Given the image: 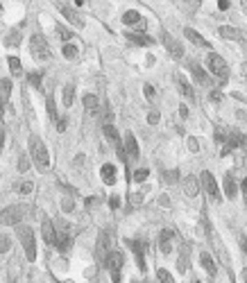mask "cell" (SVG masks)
I'll use <instances>...</instances> for the list:
<instances>
[{"mask_svg": "<svg viewBox=\"0 0 247 283\" xmlns=\"http://www.w3.org/2000/svg\"><path fill=\"white\" fill-rule=\"evenodd\" d=\"M30 157L37 163L39 170H48L50 168V154H48V148L39 136H30Z\"/></svg>", "mask_w": 247, "mask_h": 283, "instance_id": "1", "label": "cell"}, {"mask_svg": "<svg viewBox=\"0 0 247 283\" xmlns=\"http://www.w3.org/2000/svg\"><path fill=\"white\" fill-rule=\"evenodd\" d=\"M16 233L21 238L23 247H25V256L27 261H37V242H34V231H32L27 224H16Z\"/></svg>", "mask_w": 247, "mask_h": 283, "instance_id": "2", "label": "cell"}, {"mask_svg": "<svg viewBox=\"0 0 247 283\" xmlns=\"http://www.w3.org/2000/svg\"><path fill=\"white\" fill-rule=\"evenodd\" d=\"M55 229H57V247H59V252H68L73 247V233H70L68 222L64 218H57Z\"/></svg>", "mask_w": 247, "mask_h": 283, "instance_id": "3", "label": "cell"}, {"mask_svg": "<svg viewBox=\"0 0 247 283\" xmlns=\"http://www.w3.org/2000/svg\"><path fill=\"white\" fill-rule=\"evenodd\" d=\"M209 68L213 70V75L222 82V84H227V80H229V66H227V61L222 59L218 52H211L209 55Z\"/></svg>", "mask_w": 247, "mask_h": 283, "instance_id": "4", "label": "cell"}, {"mask_svg": "<svg viewBox=\"0 0 247 283\" xmlns=\"http://www.w3.org/2000/svg\"><path fill=\"white\" fill-rule=\"evenodd\" d=\"M30 52L34 59H50V46H48V41L43 39V34H34V37L30 39Z\"/></svg>", "mask_w": 247, "mask_h": 283, "instance_id": "5", "label": "cell"}, {"mask_svg": "<svg viewBox=\"0 0 247 283\" xmlns=\"http://www.w3.org/2000/svg\"><path fill=\"white\" fill-rule=\"evenodd\" d=\"M21 220H23V206H18V204L0 211V224H5V227H16Z\"/></svg>", "mask_w": 247, "mask_h": 283, "instance_id": "6", "label": "cell"}, {"mask_svg": "<svg viewBox=\"0 0 247 283\" xmlns=\"http://www.w3.org/2000/svg\"><path fill=\"white\" fill-rule=\"evenodd\" d=\"M123 254L120 252H114L111 250L109 252V256H107V261H104V265L109 267V272H111V279L114 281H118L120 279V270H123Z\"/></svg>", "mask_w": 247, "mask_h": 283, "instance_id": "7", "label": "cell"}, {"mask_svg": "<svg viewBox=\"0 0 247 283\" xmlns=\"http://www.w3.org/2000/svg\"><path fill=\"white\" fill-rule=\"evenodd\" d=\"M123 23L127 27H134V30H138V32L148 30V21H145V18L138 12H134V9H129V12L123 14Z\"/></svg>", "mask_w": 247, "mask_h": 283, "instance_id": "8", "label": "cell"}, {"mask_svg": "<svg viewBox=\"0 0 247 283\" xmlns=\"http://www.w3.org/2000/svg\"><path fill=\"white\" fill-rule=\"evenodd\" d=\"M202 186H204V190L209 193V197L213 199V202H220V188H218V182H216V177L209 172V170H204L202 172Z\"/></svg>", "mask_w": 247, "mask_h": 283, "instance_id": "9", "label": "cell"}, {"mask_svg": "<svg viewBox=\"0 0 247 283\" xmlns=\"http://www.w3.org/2000/svg\"><path fill=\"white\" fill-rule=\"evenodd\" d=\"M163 48L168 50V55L172 57V59H182L184 57V46L177 41L172 34H168V32H163Z\"/></svg>", "mask_w": 247, "mask_h": 283, "instance_id": "10", "label": "cell"}, {"mask_svg": "<svg viewBox=\"0 0 247 283\" xmlns=\"http://www.w3.org/2000/svg\"><path fill=\"white\" fill-rule=\"evenodd\" d=\"M129 250L134 252V256H136V265L138 270H145V250H148V242L143 240H127Z\"/></svg>", "mask_w": 247, "mask_h": 283, "instance_id": "11", "label": "cell"}, {"mask_svg": "<svg viewBox=\"0 0 247 283\" xmlns=\"http://www.w3.org/2000/svg\"><path fill=\"white\" fill-rule=\"evenodd\" d=\"M111 250H114V247H111V233H109V231H104L102 236H100V240H98V247H95V254H98V258L104 263Z\"/></svg>", "mask_w": 247, "mask_h": 283, "instance_id": "12", "label": "cell"}, {"mask_svg": "<svg viewBox=\"0 0 247 283\" xmlns=\"http://www.w3.org/2000/svg\"><path fill=\"white\" fill-rule=\"evenodd\" d=\"M123 148H125V157H127V161H136L138 159V143H136V138H134L132 134L125 136Z\"/></svg>", "mask_w": 247, "mask_h": 283, "instance_id": "13", "label": "cell"}, {"mask_svg": "<svg viewBox=\"0 0 247 283\" xmlns=\"http://www.w3.org/2000/svg\"><path fill=\"white\" fill-rule=\"evenodd\" d=\"M184 34H186V39L193 43V46H197V48H206V50H211V43L206 41V39L202 37L200 32L193 30V27H186V30H184Z\"/></svg>", "mask_w": 247, "mask_h": 283, "instance_id": "14", "label": "cell"}, {"mask_svg": "<svg viewBox=\"0 0 247 283\" xmlns=\"http://www.w3.org/2000/svg\"><path fill=\"white\" fill-rule=\"evenodd\" d=\"M218 34H220L222 39H227V41H243V34H240V30H236V27H231V25L218 27Z\"/></svg>", "mask_w": 247, "mask_h": 283, "instance_id": "15", "label": "cell"}, {"mask_svg": "<svg viewBox=\"0 0 247 283\" xmlns=\"http://www.w3.org/2000/svg\"><path fill=\"white\" fill-rule=\"evenodd\" d=\"M172 238H175V233L170 231V229H163L161 231V236H159V247H161V252L163 254H170L172 252Z\"/></svg>", "mask_w": 247, "mask_h": 283, "instance_id": "16", "label": "cell"}, {"mask_svg": "<svg viewBox=\"0 0 247 283\" xmlns=\"http://www.w3.org/2000/svg\"><path fill=\"white\" fill-rule=\"evenodd\" d=\"M9 93H12V80H0V116H3V111H5Z\"/></svg>", "mask_w": 247, "mask_h": 283, "instance_id": "17", "label": "cell"}, {"mask_svg": "<svg viewBox=\"0 0 247 283\" xmlns=\"http://www.w3.org/2000/svg\"><path fill=\"white\" fill-rule=\"evenodd\" d=\"M100 174H102V182L104 184H116V177H118V172H116V165L114 163H104L102 168H100Z\"/></svg>", "mask_w": 247, "mask_h": 283, "instance_id": "18", "label": "cell"}, {"mask_svg": "<svg viewBox=\"0 0 247 283\" xmlns=\"http://www.w3.org/2000/svg\"><path fill=\"white\" fill-rule=\"evenodd\" d=\"M127 41L134 43V46H152V37H145L143 32H127Z\"/></svg>", "mask_w": 247, "mask_h": 283, "instance_id": "19", "label": "cell"}, {"mask_svg": "<svg viewBox=\"0 0 247 283\" xmlns=\"http://www.w3.org/2000/svg\"><path fill=\"white\" fill-rule=\"evenodd\" d=\"M191 73H193V77H195V82H197V84H202V86H204V84H209V75H206V70L200 66V63H195V61H193V63H191Z\"/></svg>", "mask_w": 247, "mask_h": 283, "instance_id": "20", "label": "cell"}, {"mask_svg": "<svg viewBox=\"0 0 247 283\" xmlns=\"http://www.w3.org/2000/svg\"><path fill=\"white\" fill-rule=\"evenodd\" d=\"M200 263H202V267H204V270H206V274H209V276H216L218 267H216V263H213L211 254L202 252V254H200Z\"/></svg>", "mask_w": 247, "mask_h": 283, "instance_id": "21", "label": "cell"}, {"mask_svg": "<svg viewBox=\"0 0 247 283\" xmlns=\"http://www.w3.org/2000/svg\"><path fill=\"white\" fill-rule=\"evenodd\" d=\"M43 238H46L48 245H57V229L52 227L50 220L43 222Z\"/></svg>", "mask_w": 247, "mask_h": 283, "instance_id": "22", "label": "cell"}, {"mask_svg": "<svg viewBox=\"0 0 247 283\" xmlns=\"http://www.w3.org/2000/svg\"><path fill=\"white\" fill-rule=\"evenodd\" d=\"M61 16H64L68 23H73V25H77V27L84 25V23H82V16L75 12V9H70V7H61Z\"/></svg>", "mask_w": 247, "mask_h": 283, "instance_id": "23", "label": "cell"}, {"mask_svg": "<svg viewBox=\"0 0 247 283\" xmlns=\"http://www.w3.org/2000/svg\"><path fill=\"white\" fill-rule=\"evenodd\" d=\"M184 193H186L188 197H195V195L200 193V186H197V179L195 177H186V179H184Z\"/></svg>", "mask_w": 247, "mask_h": 283, "instance_id": "24", "label": "cell"}, {"mask_svg": "<svg viewBox=\"0 0 247 283\" xmlns=\"http://www.w3.org/2000/svg\"><path fill=\"white\" fill-rule=\"evenodd\" d=\"M225 195L229 199H234L236 195H238V184L234 182V177H231V174H227V177H225Z\"/></svg>", "mask_w": 247, "mask_h": 283, "instance_id": "25", "label": "cell"}, {"mask_svg": "<svg viewBox=\"0 0 247 283\" xmlns=\"http://www.w3.org/2000/svg\"><path fill=\"white\" fill-rule=\"evenodd\" d=\"M84 107L91 111V114H95V111H98V107H100V102H98V95H93V93H86V95H84Z\"/></svg>", "mask_w": 247, "mask_h": 283, "instance_id": "26", "label": "cell"}, {"mask_svg": "<svg viewBox=\"0 0 247 283\" xmlns=\"http://www.w3.org/2000/svg\"><path fill=\"white\" fill-rule=\"evenodd\" d=\"M177 84H179V89H182V93L188 97V100H195V93H193V86L188 84L184 77H177Z\"/></svg>", "mask_w": 247, "mask_h": 283, "instance_id": "27", "label": "cell"}, {"mask_svg": "<svg viewBox=\"0 0 247 283\" xmlns=\"http://www.w3.org/2000/svg\"><path fill=\"white\" fill-rule=\"evenodd\" d=\"M73 95H75V86H73V84H68V86H66V89H64V97H61L66 107H73V100H75V97H73Z\"/></svg>", "mask_w": 247, "mask_h": 283, "instance_id": "28", "label": "cell"}, {"mask_svg": "<svg viewBox=\"0 0 247 283\" xmlns=\"http://www.w3.org/2000/svg\"><path fill=\"white\" fill-rule=\"evenodd\" d=\"M61 52H64L66 59H75V57H77V46H73V43H66Z\"/></svg>", "mask_w": 247, "mask_h": 283, "instance_id": "29", "label": "cell"}, {"mask_svg": "<svg viewBox=\"0 0 247 283\" xmlns=\"http://www.w3.org/2000/svg\"><path fill=\"white\" fill-rule=\"evenodd\" d=\"M186 267H188V247H184L182 254H179V270L186 272Z\"/></svg>", "mask_w": 247, "mask_h": 283, "instance_id": "30", "label": "cell"}, {"mask_svg": "<svg viewBox=\"0 0 247 283\" xmlns=\"http://www.w3.org/2000/svg\"><path fill=\"white\" fill-rule=\"evenodd\" d=\"M48 114H50V118L55 120V123L59 120V118H57V107H55V97H52V95H48Z\"/></svg>", "mask_w": 247, "mask_h": 283, "instance_id": "31", "label": "cell"}, {"mask_svg": "<svg viewBox=\"0 0 247 283\" xmlns=\"http://www.w3.org/2000/svg\"><path fill=\"white\" fill-rule=\"evenodd\" d=\"M157 279L161 281V283H172V281H175V279L170 276V272L163 270V267H161V270H157Z\"/></svg>", "mask_w": 247, "mask_h": 283, "instance_id": "32", "label": "cell"}, {"mask_svg": "<svg viewBox=\"0 0 247 283\" xmlns=\"http://www.w3.org/2000/svg\"><path fill=\"white\" fill-rule=\"evenodd\" d=\"M12 247V238L9 236H0V254H7Z\"/></svg>", "mask_w": 247, "mask_h": 283, "instance_id": "33", "label": "cell"}, {"mask_svg": "<svg viewBox=\"0 0 247 283\" xmlns=\"http://www.w3.org/2000/svg\"><path fill=\"white\" fill-rule=\"evenodd\" d=\"M148 177H150V170H136V172L132 174V179H134V182H136V184L145 182V179H148Z\"/></svg>", "mask_w": 247, "mask_h": 283, "instance_id": "34", "label": "cell"}, {"mask_svg": "<svg viewBox=\"0 0 247 283\" xmlns=\"http://www.w3.org/2000/svg\"><path fill=\"white\" fill-rule=\"evenodd\" d=\"M32 186H34L32 182H23V184H16V190L21 195H27V193H32Z\"/></svg>", "mask_w": 247, "mask_h": 283, "instance_id": "35", "label": "cell"}, {"mask_svg": "<svg viewBox=\"0 0 247 283\" xmlns=\"http://www.w3.org/2000/svg\"><path fill=\"white\" fill-rule=\"evenodd\" d=\"M7 63H9V68H12V73L21 70V59H18V57H7Z\"/></svg>", "mask_w": 247, "mask_h": 283, "instance_id": "36", "label": "cell"}, {"mask_svg": "<svg viewBox=\"0 0 247 283\" xmlns=\"http://www.w3.org/2000/svg\"><path fill=\"white\" fill-rule=\"evenodd\" d=\"M55 32H57V37H59V39H64V41H68V39L73 37V34H70L68 30H66L64 25H57V27H55Z\"/></svg>", "mask_w": 247, "mask_h": 283, "instance_id": "37", "label": "cell"}, {"mask_svg": "<svg viewBox=\"0 0 247 283\" xmlns=\"http://www.w3.org/2000/svg\"><path fill=\"white\" fill-rule=\"evenodd\" d=\"M30 84L37 86V89H41L43 80H41V75H39V73H30Z\"/></svg>", "mask_w": 247, "mask_h": 283, "instance_id": "38", "label": "cell"}, {"mask_svg": "<svg viewBox=\"0 0 247 283\" xmlns=\"http://www.w3.org/2000/svg\"><path fill=\"white\" fill-rule=\"evenodd\" d=\"M18 39H21V32H18V30H14L12 34H9V41H7V46H18V43H21V41H18Z\"/></svg>", "mask_w": 247, "mask_h": 283, "instance_id": "39", "label": "cell"}, {"mask_svg": "<svg viewBox=\"0 0 247 283\" xmlns=\"http://www.w3.org/2000/svg\"><path fill=\"white\" fill-rule=\"evenodd\" d=\"M148 123L150 125H157L159 123V111H150V114H148Z\"/></svg>", "mask_w": 247, "mask_h": 283, "instance_id": "40", "label": "cell"}, {"mask_svg": "<svg viewBox=\"0 0 247 283\" xmlns=\"http://www.w3.org/2000/svg\"><path fill=\"white\" fill-rule=\"evenodd\" d=\"M143 93H145V97H148V100H154V89L150 84L143 86Z\"/></svg>", "mask_w": 247, "mask_h": 283, "instance_id": "41", "label": "cell"}, {"mask_svg": "<svg viewBox=\"0 0 247 283\" xmlns=\"http://www.w3.org/2000/svg\"><path fill=\"white\" fill-rule=\"evenodd\" d=\"M163 177H166L168 182H177V177H179V174H177V170H170V172H166Z\"/></svg>", "mask_w": 247, "mask_h": 283, "instance_id": "42", "label": "cell"}, {"mask_svg": "<svg viewBox=\"0 0 247 283\" xmlns=\"http://www.w3.org/2000/svg\"><path fill=\"white\" fill-rule=\"evenodd\" d=\"M109 206H111V208H118V206H120V197H116V195H114V197L109 199Z\"/></svg>", "mask_w": 247, "mask_h": 283, "instance_id": "43", "label": "cell"}, {"mask_svg": "<svg viewBox=\"0 0 247 283\" xmlns=\"http://www.w3.org/2000/svg\"><path fill=\"white\" fill-rule=\"evenodd\" d=\"M18 170H21V172L30 170V168H27V159H21V161H18Z\"/></svg>", "mask_w": 247, "mask_h": 283, "instance_id": "44", "label": "cell"}, {"mask_svg": "<svg viewBox=\"0 0 247 283\" xmlns=\"http://www.w3.org/2000/svg\"><path fill=\"white\" fill-rule=\"evenodd\" d=\"M218 7L222 9V12H225V9H229L231 5H229V0H218Z\"/></svg>", "mask_w": 247, "mask_h": 283, "instance_id": "45", "label": "cell"}, {"mask_svg": "<svg viewBox=\"0 0 247 283\" xmlns=\"http://www.w3.org/2000/svg\"><path fill=\"white\" fill-rule=\"evenodd\" d=\"M64 211H66V213L73 211V202H70V199H64Z\"/></svg>", "mask_w": 247, "mask_h": 283, "instance_id": "46", "label": "cell"}, {"mask_svg": "<svg viewBox=\"0 0 247 283\" xmlns=\"http://www.w3.org/2000/svg\"><path fill=\"white\" fill-rule=\"evenodd\" d=\"M188 145H191L193 152H197V140H195V138H188Z\"/></svg>", "mask_w": 247, "mask_h": 283, "instance_id": "47", "label": "cell"}, {"mask_svg": "<svg viewBox=\"0 0 247 283\" xmlns=\"http://www.w3.org/2000/svg\"><path fill=\"white\" fill-rule=\"evenodd\" d=\"M57 129L64 131V129H66V120H57Z\"/></svg>", "mask_w": 247, "mask_h": 283, "instance_id": "48", "label": "cell"}, {"mask_svg": "<svg viewBox=\"0 0 247 283\" xmlns=\"http://www.w3.org/2000/svg\"><path fill=\"white\" fill-rule=\"evenodd\" d=\"M179 114H182L184 118H186V116H188V109H186V104H182V107H179Z\"/></svg>", "mask_w": 247, "mask_h": 283, "instance_id": "49", "label": "cell"}, {"mask_svg": "<svg viewBox=\"0 0 247 283\" xmlns=\"http://www.w3.org/2000/svg\"><path fill=\"white\" fill-rule=\"evenodd\" d=\"M211 97H213V100H216V102H218V100H220V97H222V95H220V91H213V93H211Z\"/></svg>", "mask_w": 247, "mask_h": 283, "instance_id": "50", "label": "cell"}, {"mask_svg": "<svg viewBox=\"0 0 247 283\" xmlns=\"http://www.w3.org/2000/svg\"><path fill=\"white\" fill-rule=\"evenodd\" d=\"M159 202H161V206H168V204H170V199H168V197H161Z\"/></svg>", "mask_w": 247, "mask_h": 283, "instance_id": "51", "label": "cell"}, {"mask_svg": "<svg viewBox=\"0 0 247 283\" xmlns=\"http://www.w3.org/2000/svg\"><path fill=\"white\" fill-rule=\"evenodd\" d=\"M240 245H243V252L247 254V238H240Z\"/></svg>", "mask_w": 247, "mask_h": 283, "instance_id": "52", "label": "cell"}, {"mask_svg": "<svg viewBox=\"0 0 247 283\" xmlns=\"http://www.w3.org/2000/svg\"><path fill=\"white\" fill-rule=\"evenodd\" d=\"M3 143H5V129H0V148H3Z\"/></svg>", "mask_w": 247, "mask_h": 283, "instance_id": "53", "label": "cell"}, {"mask_svg": "<svg viewBox=\"0 0 247 283\" xmlns=\"http://www.w3.org/2000/svg\"><path fill=\"white\" fill-rule=\"evenodd\" d=\"M240 186H243V193L247 195V177H245V182H243V184H240Z\"/></svg>", "mask_w": 247, "mask_h": 283, "instance_id": "54", "label": "cell"}, {"mask_svg": "<svg viewBox=\"0 0 247 283\" xmlns=\"http://www.w3.org/2000/svg\"><path fill=\"white\" fill-rule=\"evenodd\" d=\"M243 281H247V270H243Z\"/></svg>", "mask_w": 247, "mask_h": 283, "instance_id": "55", "label": "cell"}, {"mask_svg": "<svg viewBox=\"0 0 247 283\" xmlns=\"http://www.w3.org/2000/svg\"><path fill=\"white\" fill-rule=\"evenodd\" d=\"M82 3H84V0H75V5H82Z\"/></svg>", "mask_w": 247, "mask_h": 283, "instance_id": "56", "label": "cell"}, {"mask_svg": "<svg viewBox=\"0 0 247 283\" xmlns=\"http://www.w3.org/2000/svg\"><path fill=\"white\" fill-rule=\"evenodd\" d=\"M245 39H247V34H245Z\"/></svg>", "mask_w": 247, "mask_h": 283, "instance_id": "57", "label": "cell"}]
</instances>
